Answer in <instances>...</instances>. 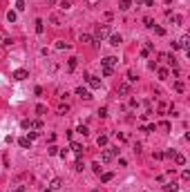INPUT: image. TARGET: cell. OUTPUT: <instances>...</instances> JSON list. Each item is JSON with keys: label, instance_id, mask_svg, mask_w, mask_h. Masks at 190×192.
<instances>
[{"label": "cell", "instance_id": "1", "mask_svg": "<svg viewBox=\"0 0 190 192\" xmlns=\"http://www.w3.org/2000/svg\"><path fill=\"white\" fill-rule=\"evenodd\" d=\"M85 81H87V85H90L92 90H98V87H101V81H98L96 76H92V74H85Z\"/></svg>", "mask_w": 190, "mask_h": 192}, {"label": "cell", "instance_id": "2", "mask_svg": "<svg viewBox=\"0 0 190 192\" xmlns=\"http://www.w3.org/2000/svg\"><path fill=\"white\" fill-rule=\"evenodd\" d=\"M101 63H103V67H110V69H112V67L116 65V63H119V60L114 58V56H105V58L101 60Z\"/></svg>", "mask_w": 190, "mask_h": 192}, {"label": "cell", "instance_id": "3", "mask_svg": "<svg viewBox=\"0 0 190 192\" xmlns=\"http://www.w3.org/2000/svg\"><path fill=\"white\" fill-rule=\"evenodd\" d=\"M107 33H110V27L107 25H98V29H96V38H103V36H107Z\"/></svg>", "mask_w": 190, "mask_h": 192}, {"label": "cell", "instance_id": "4", "mask_svg": "<svg viewBox=\"0 0 190 192\" xmlns=\"http://www.w3.org/2000/svg\"><path fill=\"white\" fill-rule=\"evenodd\" d=\"M27 76H29V74H27L25 69H16V72H14V78H16V81H25Z\"/></svg>", "mask_w": 190, "mask_h": 192}, {"label": "cell", "instance_id": "5", "mask_svg": "<svg viewBox=\"0 0 190 192\" xmlns=\"http://www.w3.org/2000/svg\"><path fill=\"white\" fill-rule=\"evenodd\" d=\"M76 94L81 96V98H85V100H90V98H92V96H90V92H87L85 87H78V90H76Z\"/></svg>", "mask_w": 190, "mask_h": 192}, {"label": "cell", "instance_id": "6", "mask_svg": "<svg viewBox=\"0 0 190 192\" xmlns=\"http://www.w3.org/2000/svg\"><path fill=\"white\" fill-rule=\"evenodd\" d=\"M114 159V154H112V150H105L103 154H101V161H103V163H107V161H112Z\"/></svg>", "mask_w": 190, "mask_h": 192}, {"label": "cell", "instance_id": "7", "mask_svg": "<svg viewBox=\"0 0 190 192\" xmlns=\"http://www.w3.org/2000/svg\"><path fill=\"white\" fill-rule=\"evenodd\" d=\"M110 42H112L114 47H119V45H121V42H123V38H121V33H114L112 38H110Z\"/></svg>", "mask_w": 190, "mask_h": 192}, {"label": "cell", "instance_id": "8", "mask_svg": "<svg viewBox=\"0 0 190 192\" xmlns=\"http://www.w3.org/2000/svg\"><path fill=\"white\" fill-rule=\"evenodd\" d=\"M179 47H181V49H186V51H188V47H190V38H188V36H183L181 40H179Z\"/></svg>", "mask_w": 190, "mask_h": 192}, {"label": "cell", "instance_id": "9", "mask_svg": "<svg viewBox=\"0 0 190 192\" xmlns=\"http://www.w3.org/2000/svg\"><path fill=\"white\" fill-rule=\"evenodd\" d=\"M81 42H87V45H94V38L90 33H81Z\"/></svg>", "mask_w": 190, "mask_h": 192}, {"label": "cell", "instance_id": "10", "mask_svg": "<svg viewBox=\"0 0 190 192\" xmlns=\"http://www.w3.org/2000/svg\"><path fill=\"white\" fill-rule=\"evenodd\" d=\"M174 163H177V165H183V163H186V156H183V154H174Z\"/></svg>", "mask_w": 190, "mask_h": 192}, {"label": "cell", "instance_id": "11", "mask_svg": "<svg viewBox=\"0 0 190 192\" xmlns=\"http://www.w3.org/2000/svg\"><path fill=\"white\" fill-rule=\"evenodd\" d=\"M130 5H132V0H121L119 9H121V11H125V9H130Z\"/></svg>", "mask_w": 190, "mask_h": 192}, {"label": "cell", "instance_id": "12", "mask_svg": "<svg viewBox=\"0 0 190 192\" xmlns=\"http://www.w3.org/2000/svg\"><path fill=\"white\" fill-rule=\"evenodd\" d=\"M36 31H38V33H43V31H45V25H43V20H40V18L36 20Z\"/></svg>", "mask_w": 190, "mask_h": 192}, {"label": "cell", "instance_id": "13", "mask_svg": "<svg viewBox=\"0 0 190 192\" xmlns=\"http://www.w3.org/2000/svg\"><path fill=\"white\" fill-rule=\"evenodd\" d=\"M61 179H54V181H52V185H49V190H58V188H61Z\"/></svg>", "mask_w": 190, "mask_h": 192}, {"label": "cell", "instance_id": "14", "mask_svg": "<svg viewBox=\"0 0 190 192\" xmlns=\"http://www.w3.org/2000/svg\"><path fill=\"white\" fill-rule=\"evenodd\" d=\"M20 148H29V145H31V141H29V139H27V136H23V139H20Z\"/></svg>", "mask_w": 190, "mask_h": 192}, {"label": "cell", "instance_id": "15", "mask_svg": "<svg viewBox=\"0 0 190 192\" xmlns=\"http://www.w3.org/2000/svg\"><path fill=\"white\" fill-rule=\"evenodd\" d=\"M130 92V85L128 83H121V87H119V94H128Z\"/></svg>", "mask_w": 190, "mask_h": 192}, {"label": "cell", "instance_id": "16", "mask_svg": "<svg viewBox=\"0 0 190 192\" xmlns=\"http://www.w3.org/2000/svg\"><path fill=\"white\" fill-rule=\"evenodd\" d=\"M72 150L76 152V154H81V152H83V145H81V143H72Z\"/></svg>", "mask_w": 190, "mask_h": 192}, {"label": "cell", "instance_id": "17", "mask_svg": "<svg viewBox=\"0 0 190 192\" xmlns=\"http://www.w3.org/2000/svg\"><path fill=\"white\" fill-rule=\"evenodd\" d=\"M163 188H165V192H177V183H168Z\"/></svg>", "mask_w": 190, "mask_h": 192}, {"label": "cell", "instance_id": "18", "mask_svg": "<svg viewBox=\"0 0 190 192\" xmlns=\"http://www.w3.org/2000/svg\"><path fill=\"white\" fill-rule=\"evenodd\" d=\"M101 181H103V183H107V181H112V172H105V174L101 176Z\"/></svg>", "mask_w": 190, "mask_h": 192}, {"label": "cell", "instance_id": "19", "mask_svg": "<svg viewBox=\"0 0 190 192\" xmlns=\"http://www.w3.org/2000/svg\"><path fill=\"white\" fill-rule=\"evenodd\" d=\"M159 78H161V81H165V78H168V69H163V67H161V69H159Z\"/></svg>", "mask_w": 190, "mask_h": 192}, {"label": "cell", "instance_id": "20", "mask_svg": "<svg viewBox=\"0 0 190 192\" xmlns=\"http://www.w3.org/2000/svg\"><path fill=\"white\" fill-rule=\"evenodd\" d=\"M78 134H83V136H85L87 132H90V130H87V125H78V130H76Z\"/></svg>", "mask_w": 190, "mask_h": 192}, {"label": "cell", "instance_id": "21", "mask_svg": "<svg viewBox=\"0 0 190 192\" xmlns=\"http://www.w3.org/2000/svg\"><path fill=\"white\" fill-rule=\"evenodd\" d=\"M16 9L23 11V9H25V0H16Z\"/></svg>", "mask_w": 190, "mask_h": 192}, {"label": "cell", "instance_id": "22", "mask_svg": "<svg viewBox=\"0 0 190 192\" xmlns=\"http://www.w3.org/2000/svg\"><path fill=\"white\" fill-rule=\"evenodd\" d=\"M96 143H98V145H107V136H103V134H101V136H98V141H96Z\"/></svg>", "mask_w": 190, "mask_h": 192}, {"label": "cell", "instance_id": "23", "mask_svg": "<svg viewBox=\"0 0 190 192\" xmlns=\"http://www.w3.org/2000/svg\"><path fill=\"white\" fill-rule=\"evenodd\" d=\"M152 29H154V33H157V36H163V33H165V29H163V27H152Z\"/></svg>", "mask_w": 190, "mask_h": 192}, {"label": "cell", "instance_id": "24", "mask_svg": "<svg viewBox=\"0 0 190 192\" xmlns=\"http://www.w3.org/2000/svg\"><path fill=\"white\" fill-rule=\"evenodd\" d=\"M7 20H9V23H14V20H16V11H9V14H7Z\"/></svg>", "mask_w": 190, "mask_h": 192}, {"label": "cell", "instance_id": "25", "mask_svg": "<svg viewBox=\"0 0 190 192\" xmlns=\"http://www.w3.org/2000/svg\"><path fill=\"white\" fill-rule=\"evenodd\" d=\"M143 23H146V27H150V29H152V27H154V20H152V18H146V20H143Z\"/></svg>", "mask_w": 190, "mask_h": 192}, {"label": "cell", "instance_id": "26", "mask_svg": "<svg viewBox=\"0 0 190 192\" xmlns=\"http://www.w3.org/2000/svg\"><path fill=\"white\" fill-rule=\"evenodd\" d=\"M141 56H143V58H148V56H150V47H143V49H141Z\"/></svg>", "mask_w": 190, "mask_h": 192}, {"label": "cell", "instance_id": "27", "mask_svg": "<svg viewBox=\"0 0 190 192\" xmlns=\"http://www.w3.org/2000/svg\"><path fill=\"white\" fill-rule=\"evenodd\" d=\"M36 112H38V114H45V112H47V107H45V105H36Z\"/></svg>", "mask_w": 190, "mask_h": 192}, {"label": "cell", "instance_id": "28", "mask_svg": "<svg viewBox=\"0 0 190 192\" xmlns=\"http://www.w3.org/2000/svg\"><path fill=\"white\" fill-rule=\"evenodd\" d=\"M83 167H85V165H83V161H76V165H74V170H76V172H81Z\"/></svg>", "mask_w": 190, "mask_h": 192}, {"label": "cell", "instance_id": "29", "mask_svg": "<svg viewBox=\"0 0 190 192\" xmlns=\"http://www.w3.org/2000/svg\"><path fill=\"white\" fill-rule=\"evenodd\" d=\"M128 81H132V83H134V81H137V74H134V72H128Z\"/></svg>", "mask_w": 190, "mask_h": 192}, {"label": "cell", "instance_id": "30", "mask_svg": "<svg viewBox=\"0 0 190 192\" xmlns=\"http://www.w3.org/2000/svg\"><path fill=\"white\" fill-rule=\"evenodd\" d=\"M98 116H101V118L107 116V107H101V109H98Z\"/></svg>", "mask_w": 190, "mask_h": 192}, {"label": "cell", "instance_id": "31", "mask_svg": "<svg viewBox=\"0 0 190 192\" xmlns=\"http://www.w3.org/2000/svg\"><path fill=\"white\" fill-rule=\"evenodd\" d=\"M56 47H58V49H65V47H67V42H63V40H58V42H56Z\"/></svg>", "mask_w": 190, "mask_h": 192}, {"label": "cell", "instance_id": "32", "mask_svg": "<svg viewBox=\"0 0 190 192\" xmlns=\"http://www.w3.org/2000/svg\"><path fill=\"white\" fill-rule=\"evenodd\" d=\"M76 60L78 58H69V69H74V67H76Z\"/></svg>", "mask_w": 190, "mask_h": 192}, {"label": "cell", "instance_id": "33", "mask_svg": "<svg viewBox=\"0 0 190 192\" xmlns=\"http://www.w3.org/2000/svg\"><path fill=\"white\" fill-rule=\"evenodd\" d=\"M103 76H112V69L110 67H103Z\"/></svg>", "mask_w": 190, "mask_h": 192}, {"label": "cell", "instance_id": "34", "mask_svg": "<svg viewBox=\"0 0 190 192\" xmlns=\"http://www.w3.org/2000/svg\"><path fill=\"white\" fill-rule=\"evenodd\" d=\"M174 90L177 92H183V83H174Z\"/></svg>", "mask_w": 190, "mask_h": 192}, {"label": "cell", "instance_id": "35", "mask_svg": "<svg viewBox=\"0 0 190 192\" xmlns=\"http://www.w3.org/2000/svg\"><path fill=\"white\" fill-rule=\"evenodd\" d=\"M47 152H49V154H58V148H56V145H52V148H49Z\"/></svg>", "mask_w": 190, "mask_h": 192}, {"label": "cell", "instance_id": "36", "mask_svg": "<svg viewBox=\"0 0 190 192\" xmlns=\"http://www.w3.org/2000/svg\"><path fill=\"white\" fill-rule=\"evenodd\" d=\"M69 7H72V5H69L67 0H63V2H61V9H69Z\"/></svg>", "mask_w": 190, "mask_h": 192}, {"label": "cell", "instance_id": "37", "mask_svg": "<svg viewBox=\"0 0 190 192\" xmlns=\"http://www.w3.org/2000/svg\"><path fill=\"white\" fill-rule=\"evenodd\" d=\"M14 192H27V188H25V185H16V190H14Z\"/></svg>", "mask_w": 190, "mask_h": 192}, {"label": "cell", "instance_id": "38", "mask_svg": "<svg viewBox=\"0 0 190 192\" xmlns=\"http://www.w3.org/2000/svg\"><path fill=\"white\" fill-rule=\"evenodd\" d=\"M137 2H143L146 7H152V0H137Z\"/></svg>", "mask_w": 190, "mask_h": 192}, {"label": "cell", "instance_id": "39", "mask_svg": "<svg viewBox=\"0 0 190 192\" xmlns=\"http://www.w3.org/2000/svg\"><path fill=\"white\" fill-rule=\"evenodd\" d=\"M87 2H90V7H94V5L98 2V0H87Z\"/></svg>", "mask_w": 190, "mask_h": 192}, {"label": "cell", "instance_id": "40", "mask_svg": "<svg viewBox=\"0 0 190 192\" xmlns=\"http://www.w3.org/2000/svg\"><path fill=\"white\" fill-rule=\"evenodd\" d=\"M92 192H101V190H92Z\"/></svg>", "mask_w": 190, "mask_h": 192}]
</instances>
